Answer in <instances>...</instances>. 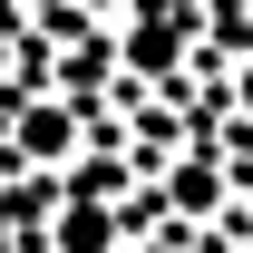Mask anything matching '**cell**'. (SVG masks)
<instances>
[{"mask_svg":"<svg viewBox=\"0 0 253 253\" xmlns=\"http://www.w3.org/2000/svg\"><path fill=\"white\" fill-rule=\"evenodd\" d=\"M107 234H117L107 214H68L59 224V253H107Z\"/></svg>","mask_w":253,"mask_h":253,"instance_id":"obj_1","label":"cell"},{"mask_svg":"<svg viewBox=\"0 0 253 253\" xmlns=\"http://www.w3.org/2000/svg\"><path fill=\"white\" fill-rule=\"evenodd\" d=\"M195 166H205V156H195ZM175 205H185V214H195V205H224V175H214V166H205V175H175Z\"/></svg>","mask_w":253,"mask_h":253,"instance_id":"obj_2","label":"cell"}]
</instances>
